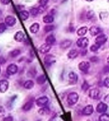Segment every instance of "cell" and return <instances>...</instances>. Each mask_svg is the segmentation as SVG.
<instances>
[{"label": "cell", "mask_w": 109, "mask_h": 121, "mask_svg": "<svg viewBox=\"0 0 109 121\" xmlns=\"http://www.w3.org/2000/svg\"><path fill=\"white\" fill-rule=\"evenodd\" d=\"M79 100V95L76 92L70 93L68 96V103L70 105H74Z\"/></svg>", "instance_id": "6da1fadb"}, {"label": "cell", "mask_w": 109, "mask_h": 121, "mask_svg": "<svg viewBox=\"0 0 109 121\" xmlns=\"http://www.w3.org/2000/svg\"><path fill=\"white\" fill-rule=\"evenodd\" d=\"M48 102H49V99L46 96H43L39 98L36 99V104L37 106L40 107H45V106L47 105Z\"/></svg>", "instance_id": "7a4b0ae2"}, {"label": "cell", "mask_w": 109, "mask_h": 121, "mask_svg": "<svg viewBox=\"0 0 109 121\" xmlns=\"http://www.w3.org/2000/svg\"><path fill=\"white\" fill-rule=\"evenodd\" d=\"M89 44V40L87 37H82L80 38L77 42V47L81 48H86Z\"/></svg>", "instance_id": "3957f363"}, {"label": "cell", "mask_w": 109, "mask_h": 121, "mask_svg": "<svg viewBox=\"0 0 109 121\" xmlns=\"http://www.w3.org/2000/svg\"><path fill=\"white\" fill-rule=\"evenodd\" d=\"M18 71V67L15 64H10L7 68V73L9 75L15 74Z\"/></svg>", "instance_id": "277c9868"}, {"label": "cell", "mask_w": 109, "mask_h": 121, "mask_svg": "<svg viewBox=\"0 0 109 121\" xmlns=\"http://www.w3.org/2000/svg\"><path fill=\"white\" fill-rule=\"evenodd\" d=\"M108 106L106 104L103 103V102H100L96 107V111L98 113H104L108 109Z\"/></svg>", "instance_id": "5b68a950"}, {"label": "cell", "mask_w": 109, "mask_h": 121, "mask_svg": "<svg viewBox=\"0 0 109 121\" xmlns=\"http://www.w3.org/2000/svg\"><path fill=\"white\" fill-rule=\"evenodd\" d=\"M68 78L69 83H70V84L74 85L77 84V80H78V76L74 72H70L68 74Z\"/></svg>", "instance_id": "8992f818"}, {"label": "cell", "mask_w": 109, "mask_h": 121, "mask_svg": "<svg viewBox=\"0 0 109 121\" xmlns=\"http://www.w3.org/2000/svg\"><path fill=\"white\" fill-rule=\"evenodd\" d=\"M107 39H108V37H107L106 35L102 34L97 37V38L95 39V42L96 44L100 46L104 44L107 41Z\"/></svg>", "instance_id": "52a82bcc"}, {"label": "cell", "mask_w": 109, "mask_h": 121, "mask_svg": "<svg viewBox=\"0 0 109 121\" xmlns=\"http://www.w3.org/2000/svg\"><path fill=\"white\" fill-rule=\"evenodd\" d=\"M45 64V66L47 67H50L52 64H54L55 62V59H54V57L51 55H47L44 59Z\"/></svg>", "instance_id": "ba28073f"}, {"label": "cell", "mask_w": 109, "mask_h": 121, "mask_svg": "<svg viewBox=\"0 0 109 121\" xmlns=\"http://www.w3.org/2000/svg\"><path fill=\"white\" fill-rule=\"evenodd\" d=\"M100 91L97 89H93L89 91V97L93 99H97L100 97Z\"/></svg>", "instance_id": "9c48e42d"}, {"label": "cell", "mask_w": 109, "mask_h": 121, "mask_svg": "<svg viewBox=\"0 0 109 121\" xmlns=\"http://www.w3.org/2000/svg\"><path fill=\"white\" fill-rule=\"evenodd\" d=\"M9 87V82L7 80L0 81V92L5 93L8 90Z\"/></svg>", "instance_id": "30bf717a"}, {"label": "cell", "mask_w": 109, "mask_h": 121, "mask_svg": "<svg viewBox=\"0 0 109 121\" xmlns=\"http://www.w3.org/2000/svg\"><path fill=\"white\" fill-rule=\"evenodd\" d=\"M79 69L83 72H86L90 68V64L88 61H82L79 64Z\"/></svg>", "instance_id": "8fae6325"}, {"label": "cell", "mask_w": 109, "mask_h": 121, "mask_svg": "<svg viewBox=\"0 0 109 121\" xmlns=\"http://www.w3.org/2000/svg\"><path fill=\"white\" fill-rule=\"evenodd\" d=\"M16 19L13 16H8L5 18V24L9 26H13L16 23Z\"/></svg>", "instance_id": "7c38bea8"}, {"label": "cell", "mask_w": 109, "mask_h": 121, "mask_svg": "<svg viewBox=\"0 0 109 121\" xmlns=\"http://www.w3.org/2000/svg\"><path fill=\"white\" fill-rule=\"evenodd\" d=\"M51 45L48 44L47 43H45L43 44L42 45H41L40 47L39 50L41 53L45 54L48 53V52L51 50Z\"/></svg>", "instance_id": "4fadbf2b"}, {"label": "cell", "mask_w": 109, "mask_h": 121, "mask_svg": "<svg viewBox=\"0 0 109 121\" xmlns=\"http://www.w3.org/2000/svg\"><path fill=\"white\" fill-rule=\"evenodd\" d=\"M94 112L93 106L91 105H88L86 106L82 110V113L86 116L91 115Z\"/></svg>", "instance_id": "5bb4252c"}, {"label": "cell", "mask_w": 109, "mask_h": 121, "mask_svg": "<svg viewBox=\"0 0 109 121\" xmlns=\"http://www.w3.org/2000/svg\"><path fill=\"white\" fill-rule=\"evenodd\" d=\"M14 39L18 42H22L25 39V35L22 31H18L14 36Z\"/></svg>", "instance_id": "9a60e30c"}, {"label": "cell", "mask_w": 109, "mask_h": 121, "mask_svg": "<svg viewBox=\"0 0 109 121\" xmlns=\"http://www.w3.org/2000/svg\"><path fill=\"white\" fill-rule=\"evenodd\" d=\"M101 32V29L97 26H91L89 29V33L92 36H95Z\"/></svg>", "instance_id": "2e32d148"}, {"label": "cell", "mask_w": 109, "mask_h": 121, "mask_svg": "<svg viewBox=\"0 0 109 121\" xmlns=\"http://www.w3.org/2000/svg\"><path fill=\"white\" fill-rule=\"evenodd\" d=\"M72 41L70 40V39H66L62 41L60 44V47L62 49H66L71 47L72 45Z\"/></svg>", "instance_id": "e0dca14e"}, {"label": "cell", "mask_w": 109, "mask_h": 121, "mask_svg": "<svg viewBox=\"0 0 109 121\" xmlns=\"http://www.w3.org/2000/svg\"><path fill=\"white\" fill-rule=\"evenodd\" d=\"M38 112L41 115H47L50 114V110L48 107H43L38 110Z\"/></svg>", "instance_id": "ac0fdd59"}, {"label": "cell", "mask_w": 109, "mask_h": 121, "mask_svg": "<svg viewBox=\"0 0 109 121\" xmlns=\"http://www.w3.org/2000/svg\"><path fill=\"white\" fill-rule=\"evenodd\" d=\"M79 55L78 52H77L76 50H72L68 52V57L69 59H73L76 58L77 56Z\"/></svg>", "instance_id": "d6986e66"}, {"label": "cell", "mask_w": 109, "mask_h": 121, "mask_svg": "<svg viewBox=\"0 0 109 121\" xmlns=\"http://www.w3.org/2000/svg\"><path fill=\"white\" fill-rule=\"evenodd\" d=\"M55 42L56 39L53 35H50L49 36H48L47 38L45 39V43H47L50 45L53 44Z\"/></svg>", "instance_id": "ffe728a7"}, {"label": "cell", "mask_w": 109, "mask_h": 121, "mask_svg": "<svg viewBox=\"0 0 109 121\" xmlns=\"http://www.w3.org/2000/svg\"><path fill=\"white\" fill-rule=\"evenodd\" d=\"M33 105V102L32 101H29L24 104V106H23L22 109L23 110H24V111L27 112L28 111V110H30L31 108H32Z\"/></svg>", "instance_id": "44dd1931"}, {"label": "cell", "mask_w": 109, "mask_h": 121, "mask_svg": "<svg viewBox=\"0 0 109 121\" xmlns=\"http://www.w3.org/2000/svg\"><path fill=\"white\" fill-rule=\"evenodd\" d=\"M39 28H40L39 24H37V23H34V24L32 25L30 27V30L32 33L35 34V33H36L37 32H38L39 30Z\"/></svg>", "instance_id": "7402d4cb"}, {"label": "cell", "mask_w": 109, "mask_h": 121, "mask_svg": "<svg viewBox=\"0 0 109 121\" xmlns=\"http://www.w3.org/2000/svg\"><path fill=\"white\" fill-rule=\"evenodd\" d=\"M34 86V83L32 80H27L25 82L24 87L26 89L30 90L32 89Z\"/></svg>", "instance_id": "603a6c76"}, {"label": "cell", "mask_w": 109, "mask_h": 121, "mask_svg": "<svg viewBox=\"0 0 109 121\" xmlns=\"http://www.w3.org/2000/svg\"><path fill=\"white\" fill-rule=\"evenodd\" d=\"M19 16L21 19L23 21H25L28 18L29 12L27 11H26V10L22 11L19 12Z\"/></svg>", "instance_id": "cb8c5ba5"}, {"label": "cell", "mask_w": 109, "mask_h": 121, "mask_svg": "<svg viewBox=\"0 0 109 121\" xmlns=\"http://www.w3.org/2000/svg\"><path fill=\"white\" fill-rule=\"evenodd\" d=\"M46 80H47V78H46L45 75H41L39 77H37L36 79V82L38 84L42 85L45 83Z\"/></svg>", "instance_id": "d4e9b609"}, {"label": "cell", "mask_w": 109, "mask_h": 121, "mask_svg": "<svg viewBox=\"0 0 109 121\" xmlns=\"http://www.w3.org/2000/svg\"><path fill=\"white\" fill-rule=\"evenodd\" d=\"M88 30L87 27H82L77 30V34L79 36H83L86 34Z\"/></svg>", "instance_id": "484cf974"}, {"label": "cell", "mask_w": 109, "mask_h": 121, "mask_svg": "<svg viewBox=\"0 0 109 121\" xmlns=\"http://www.w3.org/2000/svg\"><path fill=\"white\" fill-rule=\"evenodd\" d=\"M43 21L46 24H50L54 22V17L52 16L47 15L43 17Z\"/></svg>", "instance_id": "4316f807"}, {"label": "cell", "mask_w": 109, "mask_h": 121, "mask_svg": "<svg viewBox=\"0 0 109 121\" xmlns=\"http://www.w3.org/2000/svg\"><path fill=\"white\" fill-rule=\"evenodd\" d=\"M99 121H109V115L103 113L99 117Z\"/></svg>", "instance_id": "83f0119b"}, {"label": "cell", "mask_w": 109, "mask_h": 121, "mask_svg": "<svg viewBox=\"0 0 109 121\" xmlns=\"http://www.w3.org/2000/svg\"><path fill=\"white\" fill-rule=\"evenodd\" d=\"M20 54V51L19 50L15 49L10 52V56H11V57L14 58V57H17V56L19 55Z\"/></svg>", "instance_id": "f1b7e54d"}, {"label": "cell", "mask_w": 109, "mask_h": 121, "mask_svg": "<svg viewBox=\"0 0 109 121\" xmlns=\"http://www.w3.org/2000/svg\"><path fill=\"white\" fill-rule=\"evenodd\" d=\"M54 29V25H47L44 28V30L45 32H49L50 31L53 30Z\"/></svg>", "instance_id": "f546056e"}, {"label": "cell", "mask_w": 109, "mask_h": 121, "mask_svg": "<svg viewBox=\"0 0 109 121\" xmlns=\"http://www.w3.org/2000/svg\"><path fill=\"white\" fill-rule=\"evenodd\" d=\"M100 46L98 45L97 44H94V45H92L91 48H90V50H91V51L92 52H95L96 51H97L98 49L100 48Z\"/></svg>", "instance_id": "4dcf8cb0"}, {"label": "cell", "mask_w": 109, "mask_h": 121, "mask_svg": "<svg viewBox=\"0 0 109 121\" xmlns=\"http://www.w3.org/2000/svg\"><path fill=\"white\" fill-rule=\"evenodd\" d=\"M89 85L88 84V83L86 81H85V82H83V84L82 85V89L83 91H86L87 90L89 89Z\"/></svg>", "instance_id": "1f68e13d"}, {"label": "cell", "mask_w": 109, "mask_h": 121, "mask_svg": "<svg viewBox=\"0 0 109 121\" xmlns=\"http://www.w3.org/2000/svg\"><path fill=\"white\" fill-rule=\"evenodd\" d=\"M30 12L31 14L33 16H36L38 14V13H39L37 8H32V9L31 10Z\"/></svg>", "instance_id": "d6a6232c"}, {"label": "cell", "mask_w": 109, "mask_h": 121, "mask_svg": "<svg viewBox=\"0 0 109 121\" xmlns=\"http://www.w3.org/2000/svg\"><path fill=\"white\" fill-rule=\"evenodd\" d=\"M6 28L7 27H6L4 23H0V34L5 32Z\"/></svg>", "instance_id": "836d02e7"}, {"label": "cell", "mask_w": 109, "mask_h": 121, "mask_svg": "<svg viewBox=\"0 0 109 121\" xmlns=\"http://www.w3.org/2000/svg\"><path fill=\"white\" fill-rule=\"evenodd\" d=\"M5 109H4V108L2 107V106H0V117H3L5 115Z\"/></svg>", "instance_id": "e575fe53"}, {"label": "cell", "mask_w": 109, "mask_h": 121, "mask_svg": "<svg viewBox=\"0 0 109 121\" xmlns=\"http://www.w3.org/2000/svg\"><path fill=\"white\" fill-rule=\"evenodd\" d=\"M45 6H42L40 5L39 7H38L37 9H38V11L39 13H42L43 12L45 11Z\"/></svg>", "instance_id": "d590c367"}, {"label": "cell", "mask_w": 109, "mask_h": 121, "mask_svg": "<svg viewBox=\"0 0 109 121\" xmlns=\"http://www.w3.org/2000/svg\"><path fill=\"white\" fill-rule=\"evenodd\" d=\"M104 85L105 87L109 88V78H107L105 79L104 81Z\"/></svg>", "instance_id": "8d00e7d4"}, {"label": "cell", "mask_w": 109, "mask_h": 121, "mask_svg": "<svg viewBox=\"0 0 109 121\" xmlns=\"http://www.w3.org/2000/svg\"><path fill=\"white\" fill-rule=\"evenodd\" d=\"M49 0H40L39 3L42 6H45L48 3Z\"/></svg>", "instance_id": "74e56055"}, {"label": "cell", "mask_w": 109, "mask_h": 121, "mask_svg": "<svg viewBox=\"0 0 109 121\" xmlns=\"http://www.w3.org/2000/svg\"><path fill=\"white\" fill-rule=\"evenodd\" d=\"M14 121V118L12 116H9L7 117H5L3 118V121Z\"/></svg>", "instance_id": "f35d334b"}, {"label": "cell", "mask_w": 109, "mask_h": 121, "mask_svg": "<svg viewBox=\"0 0 109 121\" xmlns=\"http://www.w3.org/2000/svg\"><path fill=\"white\" fill-rule=\"evenodd\" d=\"M0 2L3 5H8L10 3V0H0Z\"/></svg>", "instance_id": "ab89813d"}, {"label": "cell", "mask_w": 109, "mask_h": 121, "mask_svg": "<svg viewBox=\"0 0 109 121\" xmlns=\"http://www.w3.org/2000/svg\"><path fill=\"white\" fill-rule=\"evenodd\" d=\"M93 16H94V12L91 11L88 12L87 17L88 19H91L93 17Z\"/></svg>", "instance_id": "60d3db41"}, {"label": "cell", "mask_w": 109, "mask_h": 121, "mask_svg": "<svg viewBox=\"0 0 109 121\" xmlns=\"http://www.w3.org/2000/svg\"><path fill=\"white\" fill-rule=\"evenodd\" d=\"M104 101H105L107 104H109V94H108V95H107L105 96V97H104Z\"/></svg>", "instance_id": "b9f144b4"}, {"label": "cell", "mask_w": 109, "mask_h": 121, "mask_svg": "<svg viewBox=\"0 0 109 121\" xmlns=\"http://www.w3.org/2000/svg\"><path fill=\"white\" fill-rule=\"evenodd\" d=\"M91 61L93 62H95L98 61V58L96 57H93L91 58Z\"/></svg>", "instance_id": "7bdbcfd3"}, {"label": "cell", "mask_w": 109, "mask_h": 121, "mask_svg": "<svg viewBox=\"0 0 109 121\" xmlns=\"http://www.w3.org/2000/svg\"><path fill=\"white\" fill-rule=\"evenodd\" d=\"M5 60L2 57H0V64H4L5 62Z\"/></svg>", "instance_id": "ee69618b"}, {"label": "cell", "mask_w": 109, "mask_h": 121, "mask_svg": "<svg viewBox=\"0 0 109 121\" xmlns=\"http://www.w3.org/2000/svg\"><path fill=\"white\" fill-rule=\"evenodd\" d=\"M104 72L105 73H109V66H105L104 68Z\"/></svg>", "instance_id": "f6af8a7d"}, {"label": "cell", "mask_w": 109, "mask_h": 121, "mask_svg": "<svg viewBox=\"0 0 109 121\" xmlns=\"http://www.w3.org/2000/svg\"><path fill=\"white\" fill-rule=\"evenodd\" d=\"M107 61H108V62L109 64V56L108 57V58H107Z\"/></svg>", "instance_id": "bcb514c9"}, {"label": "cell", "mask_w": 109, "mask_h": 121, "mask_svg": "<svg viewBox=\"0 0 109 121\" xmlns=\"http://www.w3.org/2000/svg\"><path fill=\"white\" fill-rule=\"evenodd\" d=\"M86 1H88V2H91V1H94V0H86Z\"/></svg>", "instance_id": "7dc6e473"}, {"label": "cell", "mask_w": 109, "mask_h": 121, "mask_svg": "<svg viewBox=\"0 0 109 121\" xmlns=\"http://www.w3.org/2000/svg\"><path fill=\"white\" fill-rule=\"evenodd\" d=\"M1 68H0V73H1Z\"/></svg>", "instance_id": "c3c4849f"}, {"label": "cell", "mask_w": 109, "mask_h": 121, "mask_svg": "<svg viewBox=\"0 0 109 121\" xmlns=\"http://www.w3.org/2000/svg\"></svg>", "instance_id": "681fc988"}]
</instances>
